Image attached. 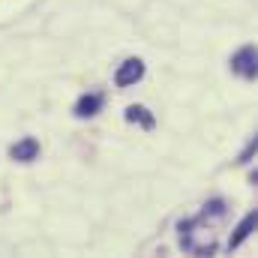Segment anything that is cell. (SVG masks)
Instances as JSON below:
<instances>
[{
  "mask_svg": "<svg viewBox=\"0 0 258 258\" xmlns=\"http://www.w3.org/2000/svg\"><path fill=\"white\" fill-rule=\"evenodd\" d=\"M231 69L240 72V75H246V78H255V48H252V45L240 48V51L234 54V60H231Z\"/></svg>",
  "mask_w": 258,
  "mask_h": 258,
  "instance_id": "1",
  "label": "cell"
},
{
  "mask_svg": "<svg viewBox=\"0 0 258 258\" xmlns=\"http://www.w3.org/2000/svg\"><path fill=\"white\" fill-rule=\"evenodd\" d=\"M141 75H144V63L132 57V60H126V63L120 66V72H117V84H120V87H129V84L141 81Z\"/></svg>",
  "mask_w": 258,
  "mask_h": 258,
  "instance_id": "2",
  "label": "cell"
},
{
  "mask_svg": "<svg viewBox=\"0 0 258 258\" xmlns=\"http://www.w3.org/2000/svg\"><path fill=\"white\" fill-rule=\"evenodd\" d=\"M36 153H39L36 138H24V141L12 144V150H9V156H12V159H18V162H30V159H36Z\"/></svg>",
  "mask_w": 258,
  "mask_h": 258,
  "instance_id": "3",
  "label": "cell"
},
{
  "mask_svg": "<svg viewBox=\"0 0 258 258\" xmlns=\"http://www.w3.org/2000/svg\"><path fill=\"white\" fill-rule=\"evenodd\" d=\"M255 225H258V213H249V216H246V219H243V222L237 225V231L231 234L228 246H231V249H234V246H240V243H243V240H246V237H249V234L255 231Z\"/></svg>",
  "mask_w": 258,
  "mask_h": 258,
  "instance_id": "4",
  "label": "cell"
},
{
  "mask_svg": "<svg viewBox=\"0 0 258 258\" xmlns=\"http://www.w3.org/2000/svg\"><path fill=\"white\" fill-rule=\"evenodd\" d=\"M126 120L129 123H141L144 129H153V114L144 105H129L126 108Z\"/></svg>",
  "mask_w": 258,
  "mask_h": 258,
  "instance_id": "5",
  "label": "cell"
},
{
  "mask_svg": "<svg viewBox=\"0 0 258 258\" xmlns=\"http://www.w3.org/2000/svg\"><path fill=\"white\" fill-rule=\"evenodd\" d=\"M99 105H102V99H99L96 93L81 96V99H78V105H75V114H78V117H90V114H96V111H99Z\"/></svg>",
  "mask_w": 258,
  "mask_h": 258,
  "instance_id": "6",
  "label": "cell"
}]
</instances>
